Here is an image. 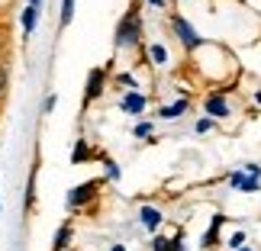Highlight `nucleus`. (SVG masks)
<instances>
[{"mask_svg":"<svg viewBox=\"0 0 261 251\" xmlns=\"http://www.w3.org/2000/svg\"><path fill=\"white\" fill-rule=\"evenodd\" d=\"M139 222H142L148 232H155V229L165 222V216H162V209H155V206H142L139 209Z\"/></svg>","mask_w":261,"mask_h":251,"instance_id":"7","label":"nucleus"},{"mask_svg":"<svg viewBox=\"0 0 261 251\" xmlns=\"http://www.w3.org/2000/svg\"><path fill=\"white\" fill-rule=\"evenodd\" d=\"M103 171H107V180H119V174H123V171H119V164L110 161V158H103Z\"/></svg>","mask_w":261,"mask_h":251,"instance_id":"18","label":"nucleus"},{"mask_svg":"<svg viewBox=\"0 0 261 251\" xmlns=\"http://www.w3.org/2000/svg\"><path fill=\"white\" fill-rule=\"evenodd\" d=\"M119 109H123V113H133V116H142V113H145V94H139V90H129V94H123V100H119Z\"/></svg>","mask_w":261,"mask_h":251,"instance_id":"6","label":"nucleus"},{"mask_svg":"<svg viewBox=\"0 0 261 251\" xmlns=\"http://www.w3.org/2000/svg\"><path fill=\"white\" fill-rule=\"evenodd\" d=\"M103 90H107V68H90V71H87V84H84V100H81V106L87 109L94 100L103 97Z\"/></svg>","mask_w":261,"mask_h":251,"instance_id":"4","label":"nucleus"},{"mask_svg":"<svg viewBox=\"0 0 261 251\" xmlns=\"http://www.w3.org/2000/svg\"><path fill=\"white\" fill-rule=\"evenodd\" d=\"M148 58H152V65H168V48L162 42L148 45Z\"/></svg>","mask_w":261,"mask_h":251,"instance_id":"15","label":"nucleus"},{"mask_svg":"<svg viewBox=\"0 0 261 251\" xmlns=\"http://www.w3.org/2000/svg\"><path fill=\"white\" fill-rule=\"evenodd\" d=\"M242 171H245V174H252V177H261V164H245Z\"/></svg>","mask_w":261,"mask_h":251,"instance_id":"27","label":"nucleus"},{"mask_svg":"<svg viewBox=\"0 0 261 251\" xmlns=\"http://www.w3.org/2000/svg\"><path fill=\"white\" fill-rule=\"evenodd\" d=\"M139 42H142V16H139V4H133L123 13V19L116 23L113 45L116 48H136Z\"/></svg>","mask_w":261,"mask_h":251,"instance_id":"1","label":"nucleus"},{"mask_svg":"<svg viewBox=\"0 0 261 251\" xmlns=\"http://www.w3.org/2000/svg\"><path fill=\"white\" fill-rule=\"evenodd\" d=\"M26 4H33V7H39V4H42V0H26Z\"/></svg>","mask_w":261,"mask_h":251,"instance_id":"31","label":"nucleus"},{"mask_svg":"<svg viewBox=\"0 0 261 251\" xmlns=\"http://www.w3.org/2000/svg\"><path fill=\"white\" fill-rule=\"evenodd\" d=\"M255 103H258V106H261V90H258V94H255Z\"/></svg>","mask_w":261,"mask_h":251,"instance_id":"30","label":"nucleus"},{"mask_svg":"<svg viewBox=\"0 0 261 251\" xmlns=\"http://www.w3.org/2000/svg\"><path fill=\"white\" fill-rule=\"evenodd\" d=\"M71 235H74V229H71V222H62V226H58V232H55V242H52V251H65L68 245H71Z\"/></svg>","mask_w":261,"mask_h":251,"instance_id":"10","label":"nucleus"},{"mask_svg":"<svg viewBox=\"0 0 261 251\" xmlns=\"http://www.w3.org/2000/svg\"><path fill=\"white\" fill-rule=\"evenodd\" d=\"M242 245H245V232H236L229 238V248H242Z\"/></svg>","mask_w":261,"mask_h":251,"instance_id":"25","label":"nucleus"},{"mask_svg":"<svg viewBox=\"0 0 261 251\" xmlns=\"http://www.w3.org/2000/svg\"><path fill=\"white\" fill-rule=\"evenodd\" d=\"M145 4H152V7H158V10H162V7H165V0H145Z\"/></svg>","mask_w":261,"mask_h":251,"instance_id":"28","label":"nucleus"},{"mask_svg":"<svg viewBox=\"0 0 261 251\" xmlns=\"http://www.w3.org/2000/svg\"><path fill=\"white\" fill-rule=\"evenodd\" d=\"M33 200H36V168H33L29 184H26V209H33Z\"/></svg>","mask_w":261,"mask_h":251,"instance_id":"17","label":"nucleus"},{"mask_svg":"<svg viewBox=\"0 0 261 251\" xmlns=\"http://www.w3.org/2000/svg\"><path fill=\"white\" fill-rule=\"evenodd\" d=\"M74 4L77 0H62V13H58V26H71V19H74Z\"/></svg>","mask_w":261,"mask_h":251,"instance_id":"14","label":"nucleus"},{"mask_svg":"<svg viewBox=\"0 0 261 251\" xmlns=\"http://www.w3.org/2000/svg\"><path fill=\"white\" fill-rule=\"evenodd\" d=\"M55 103H58V97H55V94H48V97H45V103H42V113H52Z\"/></svg>","mask_w":261,"mask_h":251,"instance_id":"24","label":"nucleus"},{"mask_svg":"<svg viewBox=\"0 0 261 251\" xmlns=\"http://www.w3.org/2000/svg\"><path fill=\"white\" fill-rule=\"evenodd\" d=\"M23 36H33V29H36V23H39V7H33V4H26V10H23Z\"/></svg>","mask_w":261,"mask_h":251,"instance_id":"11","label":"nucleus"},{"mask_svg":"<svg viewBox=\"0 0 261 251\" xmlns=\"http://www.w3.org/2000/svg\"><path fill=\"white\" fill-rule=\"evenodd\" d=\"M90 158H100V155L84 142V138H77V142H74V152H71V164H84V161H90Z\"/></svg>","mask_w":261,"mask_h":251,"instance_id":"9","label":"nucleus"},{"mask_svg":"<svg viewBox=\"0 0 261 251\" xmlns=\"http://www.w3.org/2000/svg\"><path fill=\"white\" fill-rule=\"evenodd\" d=\"M7 48H10V29L0 26V55H7Z\"/></svg>","mask_w":261,"mask_h":251,"instance_id":"21","label":"nucleus"},{"mask_svg":"<svg viewBox=\"0 0 261 251\" xmlns=\"http://www.w3.org/2000/svg\"><path fill=\"white\" fill-rule=\"evenodd\" d=\"M152 251H171V238L155 235V238H152Z\"/></svg>","mask_w":261,"mask_h":251,"instance_id":"20","label":"nucleus"},{"mask_svg":"<svg viewBox=\"0 0 261 251\" xmlns=\"http://www.w3.org/2000/svg\"><path fill=\"white\" fill-rule=\"evenodd\" d=\"M171 251H187V248H184V235H180V232L171 238Z\"/></svg>","mask_w":261,"mask_h":251,"instance_id":"26","label":"nucleus"},{"mask_svg":"<svg viewBox=\"0 0 261 251\" xmlns=\"http://www.w3.org/2000/svg\"><path fill=\"white\" fill-rule=\"evenodd\" d=\"M223 219L226 216H213V222H210L206 235H203V248H216L219 245V226H223Z\"/></svg>","mask_w":261,"mask_h":251,"instance_id":"12","label":"nucleus"},{"mask_svg":"<svg viewBox=\"0 0 261 251\" xmlns=\"http://www.w3.org/2000/svg\"><path fill=\"white\" fill-rule=\"evenodd\" d=\"M0 209H4V206H0Z\"/></svg>","mask_w":261,"mask_h":251,"instance_id":"33","label":"nucleus"},{"mask_svg":"<svg viewBox=\"0 0 261 251\" xmlns=\"http://www.w3.org/2000/svg\"><path fill=\"white\" fill-rule=\"evenodd\" d=\"M171 33L177 36V42L184 45L187 52H194V48H200V45H203V36H200L197 29L190 26V23H187V19L180 16V13H171Z\"/></svg>","mask_w":261,"mask_h":251,"instance_id":"3","label":"nucleus"},{"mask_svg":"<svg viewBox=\"0 0 261 251\" xmlns=\"http://www.w3.org/2000/svg\"><path fill=\"white\" fill-rule=\"evenodd\" d=\"M187 106H190V103L180 97V100H174V103H165L162 109H158V116H162V119H180V116L187 113Z\"/></svg>","mask_w":261,"mask_h":251,"instance_id":"8","label":"nucleus"},{"mask_svg":"<svg viewBox=\"0 0 261 251\" xmlns=\"http://www.w3.org/2000/svg\"><path fill=\"white\" fill-rule=\"evenodd\" d=\"M116 84H123V87H136V77H133V74H116Z\"/></svg>","mask_w":261,"mask_h":251,"instance_id":"23","label":"nucleus"},{"mask_svg":"<svg viewBox=\"0 0 261 251\" xmlns=\"http://www.w3.org/2000/svg\"><path fill=\"white\" fill-rule=\"evenodd\" d=\"M236 251H252V248H245V245H242V248H236Z\"/></svg>","mask_w":261,"mask_h":251,"instance_id":"32","label":"nucleus"},{"mask_svg":"<svg viewBox=\"0 0 261 251\" xmlns=\"http://www.w3.org/2000/svg\"><path fill=\"white\" fill-rule=\"evenodd\" d=\"M210 129H213V116H203L197 123V132H210Z\"/></svg>","mask_w":261,"mask_h":251,"instance_id":"22","label":"nucleus"},{"mask_svg":"<svg viewBox=\"0 0 261 251\" xmlns=\"http://www.w3.org/2000/svg\"><path fill=\"white\" fill-rule=\"evenodd\" d=\"M203 113L206 116H213V119H226L232 109H229V100L223 97V90H216V94H210L203 100Z\"/></svg>","mask_w":261,"mask_h":251,"instance_id":"5","label":"nucleus"},{"mask_svg":"<svg viewBox=\"0 0 261 251\" xmlns=\"http://www.w3.org/2000/svg\"><path fill=\"white\" fill-rule=\"evenodd\" d=\"M107 184V177H94V180H84V184H77L74 190H68V209H71V213H77V209H84L90 200H94L97 193H100V187Z\"/></svg>","mask_w":261,"mask_h":251,"instance_id":"2","label":"nucleus"},{"mask_svg":"<svg viewBox=\"0 0 261 251\" xmlns=\"http://www.w3.org/2000/svg\"><path fill=\"white\" fill-rule=\"evenodd\" d=\"M10 94V62H7V55H0V103L7 100Z\"/></svg>","mask_w":261,"mask_h":251,"instance_id":"13","label":"nucleus"},{"mask_svg":"<svg viewBox=\"0 0 261 251\" xmlns=\"http://www.w3.org/2000/svg\"><path fill=\"white\" fill-rule=\"evenodd\" d=\"M239 190H242V193H255V190H261V184H258V177L245 174V177H242V184H239Z\"/></svg>","mask_w":261,"mask_h":251,"instance_id":"16","label":"nucleus"},{"mask_svg":"<svg viewBox=\"0 0 261 251\" xmlns=\"http://www.w3.org/2000/svg\"><path fill=\"white\" fill-rule=\"evenodd\" d=\"M110 251H126V245H113V248H110Z\"/></svg>","mask_w":261,"mask_h":251,"instance_id":"29","label":"nucleus"},{"mask_svg":"<svg viewBox=\"0 0 261 251\" xmlns=\"http://www.w3.org/2000/svg\"><path fill=\"white\" fill-rule=\"evenodd\" d=\"M133 135H136V138H148V135H152V123H148V119H145V123H136Z\"/></svg>","mask_w":261,"mask_h":251,"instance_id":"19","label":"nucleus"}]
</instances>
